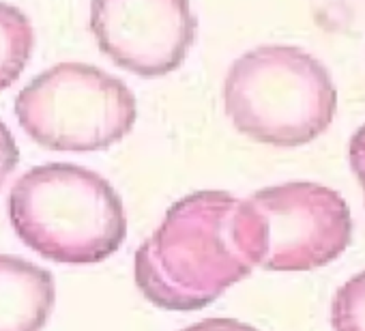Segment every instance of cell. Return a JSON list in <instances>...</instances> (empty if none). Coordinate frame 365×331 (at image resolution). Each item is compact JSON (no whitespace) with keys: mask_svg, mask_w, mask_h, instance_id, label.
Instances as JSON below:
<instances>
[{"mask_svg":"<svg viewBox=\"0 0 365 331\" xmlns=\"http://www.w3.org/2000/svg\"><path fill=\"white\" fill-rule=\"evenodd\" d=\"M35 46L31 20L14 5L0 3V91L9 88L26 69Z\"/></svg>","mask_w":365,"mask_h":331,"instance_id":"8","label":"cell"},{"mask_svg":"<svg viewBox=\"0 0 365 331\" xmlns=\"http://www.w3.org/2000/svg\"><path fill=\"white\" fill-rule=\"evenodd\" d=\"M56 303L54 275L14 254H0V331H41Z\"/></svg>","mask_w":365,"mask_h":331,"instance_id":"7","label":"cell"},{"mask_svg":"<svg viewBox=\"0 0 365 331\" xmlns=\"http://www.w3.org/2000/svg\"><path fill=\"white\" fill-rule=\"evenodd\" d=\"M16 116L37 144L84 153L123 140L138 118V103L116 76L84 63H61L20 91Z\"/></svg>","mask_w":365,"mask_h":331,"instance_id":"4","label":"cell"},{"mask_svg":"<svg viewBox=\"0 0 365 331\" xmlns=\"http://www.w3.org/2000/svg\"><path fill=\"white\" fill-rule=\"evenodd\" d=\"M18 161H20V148L16 144V138L9 131V127L0 121V188L11 177Z\"/></svg>","mask_w":365,"mask_h":331,"instance_id":"10","label":"cell"},{"mask_svg":"<svg viewBox=\"0 0 365 331\" xmlns=\"http://www.w3.org/2000/svg\"><path fill=\"white\" fill-rule=\"evenodd\" d=\"M350 163H352L354 175L359 177V181L365 190V125L350 140Z\"/></svg>","mask_w":365,"mask_h":331,"instance_id":"12","label":"cell"},{"mask_svg":"<svg viewBox=\"0 0 365 331\" xmlns=\"http://www.w3.org/2000/svg\"><path fill=\"white\" fill-rule=\"evenodd\" d=\"M180 331H258L256 327L235 320V318H207L200 322H194Z\"/></svg>","mask_w":365,"mask_h":331,"instance_id":"11","label":"cell"},{"mask_svg":"<svg viewBox=\"0 0 365 331\" xmlns=\"http://www.w3.org/2000/svg\"><path fill=\"white\" fill-rule=\"evenodd\" d=\"M239 230L254 267L312 271L333 263L348 248L352 218L335 190L292 181L241 200Z\"/></svg>","mask_w":365,"mask_h":331,"instance_id":"5","label":"cell"},{"mask_svg":"<svg viewBox=\"0 0 365 331\" xmlns=\"http://www.w3.org/2000/svg\"><path fill=\"white\" fill-rule=\"evenodd\" d=\"M335 86L312 54L294 46H260L237 58L224 82V108L252 140L294 148L333 121Z\"/></svg>","mask_w":365,"mask_h":331,"instance_id":"3","label":"cell"},{"mask_svg":"<svg viewBox=\"0 0 365 331\" xmlns=\"http://www.w3.org/2000/svg\"><path fill=\"white\" fill-rule=\"evenodd\" d=\"M331 320L335 331H365V271L350 277L337 290Z\"/></svg>","mask_w":365,"mask_h":331,"instance_id":"9","label":"cell"},{"mask_svg":"<svg viewBox=\"0 0 365 331\" xmlns=\"http://www.w3.org/2000/svg\"><path fill=\"white\" fill-rule=\"evenodd\" d=\"M18 237L39 256L63 265H97L127 237L116 190L76 163H43L20 177L9 194Z\"/></svg>","mask_w":365,"mask_h":331,"instance_id":"2","label":"cell"},{"mask_svg":"<svg viewBox=\"0 0 365 331\" xmlns=\"http://www.w3.org/2000/svg\"><path fill=\"white\" fill-rule=\"evenodd\" d=\"M91 29L118 67L155 78L185 61L196 16L190 0H91Z\"/></svg>","mask_w":365,"mask_h":331,"instance_id":"6","label":"cell"},{"mask_svg":"<svg viewBox=\"0 0 365 331\" xmlns=\"http://www.w3.org/2000/svg\"><path fill=\"white\" fill-rule=\"evenodd\" d=\"M241 200L202 190L176 200L159 228L138 248L135 284L163 310H200L254 269L239 230Z\"/></svg>","mask_w":365,"mask_h":331,"instance_id":"1","label":"cell"}]
</instances>
